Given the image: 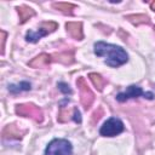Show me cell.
Returning a JSON list of instances; mask_svg holds the SVG:
<instances>
[{"label": "cell", "mask_w": 155, "mask_h": 155, "mask_svg": "<svg viewBox=\"0 0 155 155\" xmlns=\"http://www.w3.org/2000/svg\"><path fill=\"white\" fill-rule=\"evenodd\" d=\"M102 116H103V108L99 107V108H98L97 110H94L93 114H92V125H94L96 122H98Z\"/></svg>", "instance_id": "18"}, {"label": "cell", "mask_w": 155, "mask_h": 155, "mask_svg": "<svg viewBox=\"0 0 155 155\" xmlns=\"http://www.w3.org/2000/svg\"><path fill=\"white\" fill-rule=\"evenodd\" d=\"M57 119H58L59 122H67V121H69L70 119H73V115L69 114V110H65V109L61 108V111H59Z\"/></svg>", "instance_id": "17"}, {"label": "cell", "mask_w": 155, "mask_h": 155, "mask_svg": "<svg viewBox=\"0 0 155 155\" xmlns=\"http://www.w3.org/2000/svg\"><path fill=\"white\" fill-rule=\"evenodd\" d=\"M16 114L23 117H30L36 122H41L44 120V114L42 110L31 104V103H23V104H17L16 105Z\"/></svg>", "instance_id": "3"}, {"label": "cell", "mask_w": 155, "mask_h": 155, "mask_svg": "<svg viewBox=\"0 0 155 155\" xmlns=\"http://www.w3.org/2000/svg\"><path fill=\"white\" fill-rule=\"evenodd\" d=\"M52 6H53V8L58 10L63 13H67V15H71L73 10L76 7L74 4H70V2H53Z\"/></svg>", "instance_id": "15"}, {"label": "cell", "mask_w": 155, "mask_h": 155, "mask_svg": "<svg viewBox=\"0 0 155 155\" xmlns=\"http://www.w3.org/2000/svg\"><path fill=\"white\" fill-rule=\"evenodd\" d=\"M122 131H124L122 121L117 117H110L103 124V126L99 130V133L103 137H114L116 134H120Z\"/></svg>", "instance_id": "6"}, {"label": "cell", "mask_w": 155, "mask_h": 155, "mask_svg": "<svg viewBox=\"0 0 155 155\" xmlns=\"http://www.w3.org/2000/svg\"><path fill=\"white\" fill-rule=\"evenodd\" d=\"M16 10H17V12H18V16H19V23H21V24L25 23L29 18H31L33 16H35V11H34L31 7L27 6V5L18 6Z\"/></svg>", "instance_id": "12"}, {"label": "cell", "mask_w": 155, "mask_h": 155, "mask_svg": "<svg viewBox=\"0 0 155 155\" xmlns=\"http://www.w3.org/2000/svg\"><path fill=\"white\" fill-rule=\"evenodd\" d=\"M144 97L148 98V99H153L154 98V94L151 92H144Z\"/></svg>", "instance_id": "22"}, {"label": "cell", "mask_w": 155, "mask_h": 155, "mask_svg": "<svg viewBox=\"0 0 155 155\" xmlns=\"http://www.w3.org/2000/svg\"><path fill=\"white\" fill-rule=\"evenodd\" d=\"M140 96H144V92L143 90L139 87V86H134V85H131L127 87L126 92H121L116 96V101L119 102H125L130 98H136V97H140Z\"/></svg>", "instance_id": "8"}, {"label": "cell", "mask_w": 155, "mask_h": 155, "mask_svg": "<svg viewBox=\"0 0 155 155\" xmlns=\"http://www.w3.org/2000/svg\"><path fill=\"white\" fill-rule=\"evenodd\" d=\"M76 86L80 91V102H81L84 109L87 110L94 101V94H93L92 90L90 88V86L87 85L85 78H82V76H79L76 79Z\"/></svg>", "instance_id": "5"}, {"label": "cell", "mask_w": 155, "mask_h": 155, "mask_svg": "<svg viewBox=\"0 0 155 155\" xmlns=\"http://www.w3.org/2000/svg\"><path fill=\"white\" fill-rule=\"evenodd\" d=\"M57 87H58V90H59L61 92H63L64 94H71V93H73V91L70 90L69 85L65 84V82H58V84H57Z\"/></svg>", "instance_id": "19"}, {"label": "cell", "mask_w": 155, "mask_h": 155, "mask_svg": "<svg viewBox=\"0 0 155 155\" xmlns=\"http://www.w3.org/2000/svg\"><path fill=\"white\" fill-rule=\"evenodd\" d=\"M51 62H59V63L65 64V65L71 64L74 62V50L51 54Z\"/></svg>", "instance_id": "10"}, {"label": "cell", "mask_w": 155, "mask_h": 155, "mask_svg": "<svg viewBox=\"0 0 155 155\" xmlns=\"http://www.w3.org/2000/svg\"><path fill=\"white\" fill-rule=\"evenodd\" d=\"M73 120L76 124H81V114H80V111H79V109L76 107L73 108Z\"/></svg>", "instance_id": "21"}, {"label": "cell", "mask_w": 155, "mask_h": 155, "mask_svg": "<svg viewBox=\"0 0 155 155\" xmlns=\"http://www.w3.org/2000/svg\"><path fill=\"white\" fill-rule=\"evenodd\" d=\"M0 35H1V50H0V53L4 56L5 53V42H6V38H7V33L5 30H0Z\"/></svg>", "instance_id": "20"}, {"label": "cell", "mask_w": 155, "mask_h": 155, "mask_svg": "<svg viewBox=\"0 0 155 155\" xmlns=\"http://www.w3.org/2000/svg\"><path fill=\"white\" fill-rule=\"evenodd\" d=\"M50 62H51V56L47 54V53H41V54L34 57V58L28 63V65H29L30 68H44V67H46Z\"/></svg>", "instance_id": "11"}, {"label": "cell", "mask_w": 155, "mask_h": 155, "mask_svg": "<svg viewBox=\"0 0 155 155\" xmlns=\"http://www.w3.org/2000/svg\"><path fill=\"white\" fill-rule=\"evenodd\" d=\"M154 33H155V27H154Z\"/></svg>", "instance_id": "24"}, {"label": "cell", "mask_w": 155, "mask_h": 155, "mask_svg": "<svg viewBox=\"0 0 155 155\" xmlns=\"http://www.w3.org/2000/svg\"><path fill=\"white\" fill-rule=\"evenodd\" d=\"M150 8H151L153 11H155V1H153V2L150 4Z\"/></svg>", "instance_id": "23"}, {"label": "cell", "mask_w": 155, "mask_h": 155, "mask_svg": "<svg viewBox=\"0 0 155 155\" xmlns=\"http://www.w3.org/2000/svg\"><path fill=\"white\" fill-rule=\"evenodd\" d=\"M65 30L75 40H82V38H84L82 23L81 22H68V23H65Z\"/></svg>", "instance_id": "9"}, {"label": "cell", "mask_w": 155, "mask_h": 155, "mask_svg": "<svg viewBox=\"0 0 155 155\" xmlns=\"http://www.w3.org/2000/svg\"><path fill=\"white\" fill-rule=\"evenodd\" d=\"M125 19H127L130 23L138 25V24H150V18L147 15H127L125 16Z\"/></svg>", "instance_id": "13"}, {"label": "cell", "mask_w": 155, "mask_h": 155, "mask_svg": "<svg viewBox=\"0 0 155 155\" xmlns=\"http://www.w3.org/2000/svg\"><path fill=\"white\" fill-rule=\"evenodd\" d=\"M25 132L27 131L22 130L19 126L11 124V125H7L4 127L2 132H1V138L4 140H6V139H21L25 134Z\"/></svg>", "instance_id": "7"}, {"label": "cell", "mask_w": 155, "mask_h": 155, "mask_svg": "<svg viewBox=\"0 0 155 155\" xmlns=\"http://www.w3.org/2000/svg\"><path fill=\"white\" fill-rule=\"evenodd\" d=\"M30 88H31V86L27 81H22V82L17 84V85H13V84L8 85V91L12 92V93H19L22 91H29Z\"/></svg>", "instance_id": "16"}, {"label": "cell", "mask_w": 155, "mask_h": 155, "mask_svg": "<svg viewBox=\"0 0 155 155\" xmlns=\"http://www.w3.org/2000/svg\"><path fill=\"white\" fill-rule=\"evenodd\" d=\"M94 53L99 57H105V64L113 68L120 67L128 61V54L122 47L104 41H97L94 44Z\"/></svg>", "instance_id": "1"}, {"label": "cell", "mask_w": 155, "mask_h": 155, "mask_svg": "<svg viewBox=\"0 0 155 155\" xmlns=\"http://www.w3.org/2000/svg\"><path fill=\"white\" fill-rule=\"evenodd\" d=\"M88 78H90L91 82L93 84V86H94L98 91H103L104 86L107 85V80H105L101 74H97V73H90V74H88Z\"/></svg>", "instance_id": "14"}, {"label": "cell", "mask_w": 155, "mask_h": 155, "mask_svg": "<svg viewBox=\"0 0 155 155\" xmlns=\"http://www.w3.org/2000/svg\"><path fill=\"white\" fill-rule=\"evenodd\" d=\"M73 147L67 139H53L45 149V155H71Z\"/></svg>", "instance_id": "2"}, {"label": "cell", "mask_w": 155, "mask_h": 155, "mask_svg": "<svg viewBox=\"0 0 155 155\" xmlns=\"http://www.w3.org/2000/svg\"><path fill=\"white\" fill-rule=\"evenodd\" d=\"M58 28V24L56 22H52V21H48V22H41L40 25H39V30L38 31H33V30H29L25 35V40L28 42H38L42 36L54 31L56 29Z\"/></svg>", "instance_id": "4"}]
</instances>
